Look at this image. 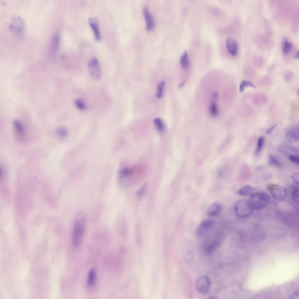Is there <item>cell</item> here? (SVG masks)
<instances>
[{
    "mask_svg": "<svg viewBox=\"0 0 299 299\" xmlns=\"http://www.w3.org/2000/svg\"><path fill=\"white\" fill-rule=\"evenodd\" d=\"M285 135L287 140L290 142H295L299 140V127L298 126H291L287 129Z\"/></svg>",
    "mask_w": 299,
    "mask_h": 299,
    "instance_id": "ba28073f",
    "label": "cell"
},
{
    "mask_svg": "<svg viewBox=\"0 0 299 299\" xmlns=\"http://www.w3.org/2000/svg\"><path fill=\"white\" fill-rule=\"evenodd\" d=\"M96 280V274L93 270H91L88 273L87 278V285L89 287H93Z\"/></svg>",
    "mask_w": 299,
    "mask_h": 299,
    "instance_id": "e0dca14e",
    "label": "cell"
},
{
    "mask_svg": "<svg viewBox=\"0 0 299 299\" xmlns=\"http://www.w3.org/2000/svg\"><path fill=\"white\" fill-rule=\"evenodd\" d=\"M270 201V197L267 193L260 192L252 194L250 197L249 202L253 208L260 210L266 207Z\"/></svg>",
    "mask_w": 299,
    "mask_h": 299,
    "instance_id": "7a4b0ae2",
    "label": "cell"
},
{
    "mask_svg": "<svg viewBox=\"0 0 299 299\" xmlns=\"http://www.w3.org/2000/svg\"><path fill=\"white\" fill-rule=\"evenodd\" d=\"M74 104L76 107L79 109L84 110L86 108V104L84 100L81 98L76 99L74 101Z\"/></svg>",
    "mask_w": 299,
    "mask_h": 299,
    "instance_id": "d4e9b609",
    "label": "cell"
},
{
    "mask_svg": "<svg viewBox=\"0 0 299 299\" xmlns=\"http://www.w3.org/2000/svg\"><path fill=\"white\" fill-rule=\"evenodd\" d=\"M143 13L146 22V29L148 31H150L154 27V22L152 15L146 6L143 8Z\"/></svg>",
    "mask_w": 299,
    "mask_h": 299,
    "instance_id": "7c38bea8",
    "label": "cell"
},
{
    "mask_svg": "<svg viewBox=\"0 0 299 299\" xmlns=\"http://www.w3.org/2000/svg\"><path fill=\"white\" fill-rule=\"evenodd\" d=\"M267 188L272 196L279 201L284 200L287 195V190L284 187L275 184H270Z\"/></svg>",
    "mask_w": 299,
    "mask_h": 299,
    "instance_id": "277c9868",
    "label": "cell"
},
{
    "mask_svg": "<svg viewBox=\"0 0 299 299\" xmlns=\"http://www.w3.org/2000/svg\"><path fill=\"white\" fill-rule=\"evenodd\" d=\"M213 224V222L211 220L206 219L202 221L197 228V235L199 237L204 235L211 229Z\"/></svg>",
    "mask_w": 299,
    "mask_h": 299,
    "instance_id": "52a82bcc",
    "label": "cell"
},
{
    "mask_svg": "<svg viewBox=\"0 0 299 299\" xmlns=\"http://www.w3.org/2000/svg\"><path fill=\"white\" fill-rule=\"evenodd\" d=\"M256 189V188L253 186L246 185L240 188L238 190V193L240 196H246L251 195L254 192Z\"/></svg>",
    "mask_w": 299,
    "mask_h": 299,
    "instance_id": "9a60e30c",
    "label": "cell"
},
{
    "mask_svg": "<svg viewBox=\"0 0 299 299\" xmlns=\"http://www.w3.org/2000/svg\"><path fill=\"white\" fill-rule=\"evenodd\" d=\"M250 86L256 88L255 86L251 81L243 80L241 82L239 86V91L240 92H243L245 89L247 87Z\"/></svg>",
    "mask_w": 299,
    "mask_h": 299,
    "instance_id": "44dd1931",
    "label": "cell"
},
{
    "mask_svg": "<svg viewBox=\"0 0 299 299\" xmlns=\"http://www.w3.org/2000/svg\"><path fill=\"white\" fill-rule=\"evenodd\" d=\"M180 63L182 67L184 69H188L190 67V62L187 51H184L182 54L180 58Z\"/></svg>",
    "mask_w": 299,
    "mask_h": 299,
    "instance_id": "2e32d148",
    "label": "cell"
},
{
    "mask_svg": "<svg viewBox=\"0 0 299 299\" xmlns=\"http://www.w3.org/2000/svg\"><path fill=\"white\" fill-rule=\"evenodd\" d=\"M291 178L294 182L297 184H299V174L298 173H293L291 175Z\"/></svg>",
    "mask_w": 299,
    "mask_h": 299,
    "instance_id": "f1b7e54d",
    "label": "cell"
},
{
    "mask_svg": "<svg viewBox=\"0 0 299 299\" xmlns=\"http://www.w3.org/2000/svg\"><path fill=\"white\" fill-rule=\"evenodd\" d=\"M268 162L270 165L277 167H281L282 166L281 164L278 159L272 154L269 156Z\"/></svg>",
    "mask_w": 299,
    "mask_h": 299,
    "instance_id": "d6986e66",
    "label": "cell"
},
{
    "mask_svg": "<svg viewBox=\"0 0 299 299\" xmlns=\"http://www.w3.org/2000/svg\"><path fill=\"white\" fill-rule=\"evenodd\" d=\"M221 241V239L217 237L206 241L203 245L204 251L208 254L211 253L220 245Z\"/></svg>",
    "mask_w": 299,
    "mask_h": 299,
    "instance_id": "9c48e42d",
    "label": "cell"
},
{
    "mask_svg": "<svg viewBox=\"0 0 299 299\" xmlns=\"http://www.w3.org/2000/svg\"><path fill=\"white\" fill-rule=\"evenodd\" d=\"M86 218L84 213L79 212L74 219L72 239L74 246L79 247L81 244L84 235L86 225Z\"/></svg>",
    "mask_w": 299,
    "mask_h": 299,
    "instance_id": "6da1fadb",
    "label": "cell"
},
{
    "mask_svg": "<svg viewBox=\"0 0 299 299\" xmlns=\"http://www.w3.org/2000/svg\"><path fill=\"white\" fill-rule=\"evenodd\" d=\"M153 122L158 131H161L164 130V125L163 122L160 118L155 119L153 120Z\"/></svg>",
    "mask_w": 299,
    "mask_h": 299,
    "instance_id": "4316f807",
    "label": "cell"
},
{
    "mask_svg": "<svg viewBox=\"0 0 299 299\" xmlns=\"http://www.w3.org/2000/svg\"><path fill=\"white\" fill-rule=\"evenodd\" d=\"M88 22L93 32L95 40L97 41H100L101 37L97 18L95 17H91L88 19Z\"/></svg>",
    "mask_w": 299,
    "mask_h": 299,
    "instance_id": "30bf717a",
    "label": "cell"
},
{
    "mask_svg": "<svg viewBox=\"0 0 299 299\" xmlns=\"http://www.w3.org/2000/svg\"><path fill=\"white\" fill-rule=\"evenodd\" d=\"M291 197L293 199L296 203H299V188L297 186H293L291 190Z\"/></svg>",
    "mask_w": 299,
    "mask_h": 299,
    "instance_id": "7402d4cb",
    "label": "cell"
},
{
    "mask_svg": "<svg viewBox=\"0 0 299 299\" xmlns=\"http://www.w3.org/2000/svg\"><path fill=\"white\" fill-rule=\"evenodd\" d=\"M253 208L250 202L244 199L237 200L234 206V210L236 215L239 218H247L252 214Z\"/></svg>",
    "mask_w": 299,
    "mask_h": 299,
    "instance_id": "3957f363",
    "label": "cell"
},
{
    "mask_svg": "<svg viewBox=\"0 0 299 299\" xmlns=\"http://www.w3.org/2000/svg\"><path fill=\"white\" fill-rule=\"evenodd\" d=\"M22 21L19 18H14L11 23V28L15 31L19 32L21 30L22 26Z\"/></svg>",
    "mask_w": 299,
    "mask_h": 299,
    "instance_id": "ac0fdd59",
    "label": "cell"
},
{
    "mask_svg": "<svg viewBox=\"0 0 299 299\" xmlns=\"http://www.w3.org/2000/svg\"><path fill=\"white\" fill-rule=\"evenodd\" d=\"M262 177L265 180H268L272 178L271 173L268 172H265L262 174Z\"/></svg>",
    "mask_w": 299,
    "mask_h": 299,
    "instance_id": "4dcf8cb0",
    "label": "cell"
},
{
    "mask_svg": "<svg viewBox=\"0 0 299 299\" xmlns=\"http://www.w3.org/2000/svg\"><path fill=\"white\" fill-rule=\"evenodd\" d=\"M210 286V281L209 278L206 276H203L199 277L196 282V287L197 290L200 293L206 294L209 291Z\"/></svg>",
    "mask_w": 299,
    "mask_h": 299,
    "instance_id": "8992f818",
    "label": "cell"
},
{
    "mask_svg": "<svg viewBox=\"0 0 299 299\" xmlns=\"http://www.w3.org/2000/svg\"><path fill=\"white\" fill-rule=\"evenodd\" d=\"M292 44L287 39H285L283 42L282 50L283 53L287 55L290 52L292 47Z\"/></svg>",
    "mask_w": 299,
    "mask_h": 299,
    "instance_id": "ffe728a7",
    "label": "cell"
},
{
    "mask_svg": "<svg viewBox=\"0 0 299 299\" xmlns=\"http://www.w3.org/2000/svg\"><path fill=\"white\" fill-rule=\"evenodd\" d=\"M208 298L214 299H216L217 298L216 297H215L211 296L209 297Z\"/></svg>",
    "mask_w": 299,
    "mask_h": 299,
    "instance_id": "e575fe53",
    "label": "cell"
},
{
    "mask_svg": "<svg viewBox=\"0 0 299 299\" xmlns=\"http://www.w3.org/2000/svg\"><path fill=\"white\" fill-rule=\"evenodd\" d=\"M277 123H276L272 126L267 129L265 131V134L267 135H269L270 134L275 127L277 126Z\"/></svg>",
    "mask_w": 299,
    "mask_h": 299,
    "instance_id": "1f68e13d",
    "label": "cell"
},
{
    "mask_svg": "<svg viewBox=\"0 0 299 299\" xmlns=\"http://www.w3.org/2000/svg\"><path fill=\"white\" fill-rule=\"evenodd\" d=\"M264 140V137L263 136H260L258 138L255 153L256 155L258 154L261 151L263 146Z\"/></svg>",
    "mask_w": 299,
    "mask_h": 299,
    "instance_id": "cb8c5ba5",
    "label": "cell"
},
{
    "mask_svg": "<svg viewBox=\"0 0 299 299\" xmlns=\"http://www.w3.org/2000/svg\"><path fill=\"white\" fill-rule=\"evenodd\" d=\"M88 66L92 78L95 80H99L101 77L102 70L97 58L95 57L91 58L88 62Z\"/></svg>",
    "mask_w": 299,
    "mask_h": 299,
    "instance_id": "5b68a950",
    "label": "cell"
},
{
    "mask_svg": "<svg viewBox=\"0 0 299 299\" xmlns=\"http://www.w3.org/2000/svg\"><path fill=\"white\" fill-rule=\"evenodd\" d=\"M164 85V82L163 81H161L158 83L156 93V96L158 98H160L162 97Z\"/></svg>",
    "mask_w": 299,
    "mask_h": 299,
    "instance_id": "83f0119b",
    "label": "cell"
},
{
    "mask_svg": "<svg viewBox=\"0 0 299 299\" xmlns=\"http://www.w3.org/2000/svg\"><path fill=\"white\" fill-rule=\"evenodd\" d=\"M55 132L57 135L61 138L65 137L68 134L67 130L66 128L62 127L57 128Z\"/></svg>",
    "mask_w": 299,
    "mask_h": 299,
    "instance_id": "484cf974",
    "label": "cell"
},
{
    "mask_svg": "<svg viewBox=\"0 0 299 299\" xmlns=\"http://www.w3.org/2000/svg\"><path fill=\"white\" fill-rule=\"evenodd\" d=\"M185 82H186L185 81H182V82L181 83H180L179 84V88H182V87L184 86V85L185 84Z\"/></svg>",
    "mask_w": 299,
    "mask_h": 299,
    "instance_id": "d6a6232c",
    "label": "cell"
},
{
    "mask_svg": "<svg viewBox=\"0 0 299 299\" xmlns=\"http://www.w3.org/2000/svg\"><path fill=\"white\" fill-rule=\"evenodd\" d=\"M222 209L221 205L218 203L212 204L208 208L207 211V215L209 217H213L218 215Z\"/></svg>",
    "mask_w": 299,
    "mask_h": 299,
    "instance_id": "5bb4252c",
    "label": "cell"
},
{
    "mask_svg": "<svg viewBox=\"0 0 299 299\" xmlns=\"http://www.w3.org/2000/svg\"><path fill=\"white\" fill-rule=\"evenodd\" d=\"M13 124L16 137L19 140H23L25 135V130L23 126L16 120L14 121Z\"/></svg>",
    "mask_w": 299,
    "mask_h": 299,
    "instance_id": "4fadbf2b",
    "label": "cell"
},
{
    "mask_svg": "<svg viewBox=\"0 0 299 299\" xmlns=\"http://www.w3.org/2000/svg\"><path fill=\"white\" fill-rule=\"evenodd\" d=\"M298 51L295 53L294 56V58L295 59H297L298 58Z\"/></svg>",
    "mask_w": 299,
    "mask_h": 299,
    "instance_id": "836d02e7",
    "label": "cell"
},
{
    "mask_svg": "<svg viewBox=\"0 0 299 299\" xmlns=\"http://www.w3.org/2000/svg\"><path fill=\"white\" fill-rule=\"evenodd\" d=\"M209 111L211 114L214 116H217L218 114V109L214 100L212 101L209 107Z\"/></svg>",
    "mask_w": 299,
    "mask_h": 299,
    "instance_id": "603a6c76",
    "label": "cell"
},
{
    "mask_svg": "<svg viewBox=\"0 0 299 299\" xmlns=\"http://www.w3.org/2000/svg\"><path fill=\"white\" fill-rule=\"evenodd\" d=\"M226 46L229 53L232 55H236L239 51V46L237 41L231 38H228L226 41Z\"/></svg>",
    "mask_w": 299,
    "mask_h": 299,
    "instance_id": "8fae6325",
    "label": "cell"
},
{
    "mask_svg": "<svg viewBox=\"0 0 299 299\" xmlns=\"http://www.w3.org/2000/svg\"><path fill=\"white\" fill-rule=\"evenodd\" d=\"M288 159L291 161L299 164V158L298 157L292 155H290L288 156Z\"/></svg>",
    "mask_w": 299,
    "mask_h": 299,
    "instance_id": "f546056e",
    "label": "cell"
}]
</instances>
